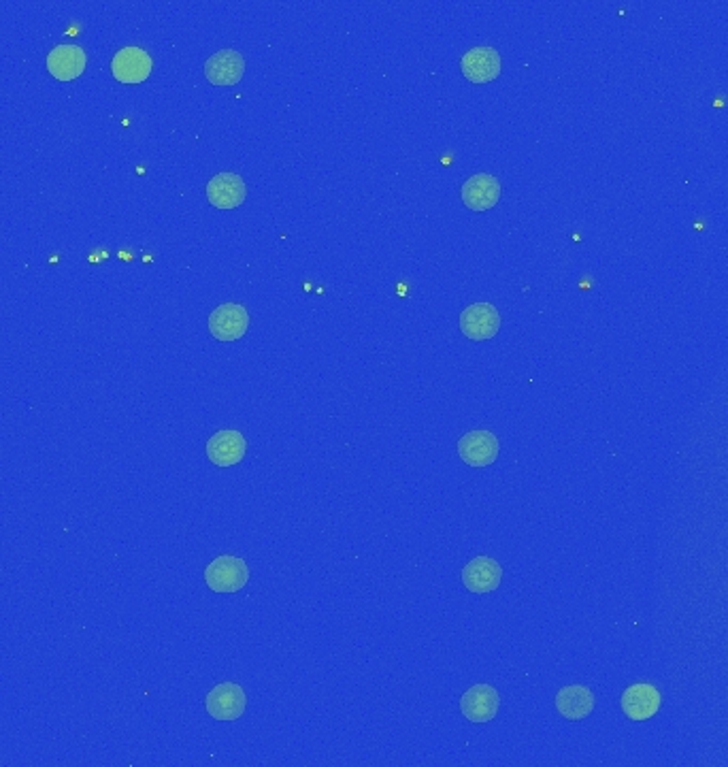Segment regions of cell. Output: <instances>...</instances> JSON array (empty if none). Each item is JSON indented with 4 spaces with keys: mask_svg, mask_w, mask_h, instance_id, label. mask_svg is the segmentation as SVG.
<instances>
[{
    "mask_svg": "<svg viewBox=\"0 0 728 767\" xmlns=\"http://www.w3.org/2000/svg\"><path fill=\"white\" fill-rule=\"evenodd\" d=\"M86 64H88L86 52L75 43L58 45L47 56V71L52 73L58 81H73L81 77L86 71Z\"/></svg>",
    "mask_w": 728,
    "mask_h": 767,
    "instance_id": "obj_15",
    "label": "cell"
},
{
    "mask_svg": "<svg viewBox=\"0 0 728 767\" xmlns=\"http://www.w3.org/2000/svg\"><path fill=\"white\" fill-rule=\"evenodd\" d=\"M501 194H503L501 182L490 173H477L469 177L460 190L462 203L473 211H490L496 203L501 201Z\"/></svg>",
    "mask_w": 728,
    "mask_h": 767,
    "instance_id": "obj_11",
    "label": "cell"
},
{
    "mask_svg": "<svg viewBox=\"0 0 728 767\" xmlns=\"http://www.w3.org/2000/svg\"><path fill=\"white\" fill-rule=\"evenodd\" d=\"M247 186L237 173H218L207 184V201L218 209H237L245 203Z\"/></svg>",
    "mask_w": 728,
    "mask_h": 767,
    "instance_id": "obj_13",
    "label": "cell"
},
{
    "mask_svg": "<svg viewBox=\"0 0 728 767\" xmlns=\"http://www.w3.org/2000/svg\"><path fill=\"white\" fill-rule=\"evenodd\" d=\"M205 582L213 593H239L250 582V567L235 554H220L205 567Z\"/></svg>",
    "mask_w": 728,
    "mask_h": 767,
    "instance_id": "obj_1",
    "label": "cell"
},
{
    "mask_svg": "<svg viewBox=\"0 0 728 767\" xmlns=\"http://www.w3.org/2000/svg\"><path fill=\"white\" fill-rule=\"evenodd\" d=\"M207 714L215 721L233 723L245 714L247 708V695L241 684L237 682H222L218 687H213L205 699Z\"/></svg>",
    "mask_w": 728,
    "mask_h": 767,
    "instance_id": "obj_2",
    "label": "cell"
},
{
    "mask_svg": "<svg viewBox=\"0 0 728 767\" xmlns=\"http://www.w3.org/2000/svg\"><path fill=\"white\" fill-rule=\"evenodd\" d=\"M501 329V314L492 303H473L460 314V331L473 341L492 339Z\"/></svg>",
    "mask_w": 728,
    "mask_h": 767,
    "instance_id": "obj_4",
    "label": "cell"
},
{
    "mask_svg": "<svg viewBox=\"0 0 728 767\" xmlns=\"http://www.w3.org/2000/svg\"><path fill=\"white\" fill-rule=\"evenodd\" d=\"M152 67V56L143 47L135 45L124 47L111 60V73L122 84H141V81L152 75Z\"/></svg>",
    "mask_w": 728,
    "mask_h": 767,
    "instance_id": "obj_8",
    "label": "cell"
},
{
    "mask_svg": "<svg viewBox=\"0 0 728 767\" xmlns=\"http://www.w3.org/2000/svg\"><path fill=\"white\" fill-rule=\"evenodd\" d=\"M503 580V567L490 557H475L462 569V584L469 593H492L501 586Z\"/></svg>",
    "mask_w": 728,
    "mask_h": 767,
    "instance_id": "obj_12",
    "label": "cell"
},
{
    "mask_svg": "<svg viewBox=\"0 0 728 767\" xmlns=\"http://www.w3.org/2000/svg\"><path fill=\"white\" fill-rule=\"evenodd\" d=\"M460 69L471 84H490V81L501 75V54L488 45L473 47V50L462 56Z\"/></svg>",
    "mask_w": 728,
    "mask_h": 767,
    "instance_id": "obj_6",
    "label": "cell"
},
{
    "mask_svg": "<svg viewBox=\"0 0 728 767\" xmlns=\"http://www.w3.org/2000/svg\"><path fill=\"white\" fill-rule=\"evenodd\" d=\"M107 256H109V254H107L103 248H98V250H96V254H90V263H94V265L103 263V260H105Z\"/></svg>",
    "mask_w": 728,
    "mask_h": 767,
    "instance_id": "obj_17",
    "label": "cell"
},
{
    "mask_svg": "<svg viewBox=\"0 0 728 767\" xmlns=\"http://www.w3.org/2000/svg\"><path fill=\"white\" fill-rule=\"evenodd\" d=\"M245 75V58L237 50H220L205 62V77L213 86H235Z\"/></svg>",
    "mask_w": 728,
    "mask_h": 767,
    "instance_id": "obj_14",
    "label": "cell"
},
{
    "mask_svg": "<svg viewBox=\"0 0 728 767\" xmlns=\"http://www.w3.org/2000/svg\"><path fill=\"white\" fill-rule=\"evenodd\" d=\"M458 456L469 467H488L499 456V439L490 431H469L460 437Z\"/></svg>",
    "mask_w": 728,
    "mask_h": 767,
    "instance_id": "obj_10",
    "label": "cell"
},
{
    "mask_svg": "<svg viewBox=\"0 0 728 767\" xmlns=\"http://www.w3.org/2000/svg\"><path fill=\"white\" fill-rule=\"evenodd\" d=\"M207 459L218 467H235L245 459L247 439L235 429H224L211 435L207 442Z\"/></svg>",
    "mask_w": 728,
    "mask_h": 767,
    "instance_id": "obj_9",
    "label": "cell"
},
{
    "mask_svg": "<svg viewBox=\"0 0 728 767\" xmlns=\"http://www.w3.org/2000/svg\"><path fill=\"white\" fill-rule=\"evenodd\" d=\"M556 708L567 721H584L594 712V695L582 684H571V687L558 691Z\"/></svg>",
    "mask_w": 728,
    "mask_h": 767,
    "instance_id": "obj_16",
    "label": "cell"
},
{
    "mask_svg": "<svg viewBox=\"0 0 728 767\" xmlns=\"http://www.w3.org/2000/svg\"><path fill=\"white\" fill-rule=\"evenodd\" d=\"M620 706H622V712L631 718V721L641 723V721H650L652 716L658 714L660 706H663V697H660L654 684L637 682V684H631V687L622 693Z\"/></svg>",
    "mask_w": 728,
    "mask_h": 767,
    "instance_id": "obj_5",
    "label": "cell"
},
{
    "mask_svg": "<svg viewBox=\"0 0 728 767\" xmlns=\"http://www.w3.org/2000/svg\"><path fill=\"white\" fill-rule=\"evenodd\" d=\"M250 331V312L239 303H222L209 314V333L218 341H237Z\"/></svg>",
    "mask_w": 728,
    "mask_h": 767,
    "instance_id": "obj_3",
    "label": "cell"
},
{
    "mask_svg": "<svg viewBox=\"0 0 728 767\" xmlns=\"http://www.w3.org/2000/svg\"><path fill=\"white\" fill-rule=\"evenodd\" d=\"M501 697L490 684H475L460 699V712L471 723H490L499 714Z\"/></svg>",
    "mask_w": 728,
    "mask_h": 767,
    "instance_id": "obj_7",
    "label": "cell"
}]
</instances>
